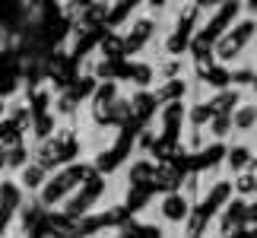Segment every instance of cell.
I'll return each instance as SVG.
<instances>
[{"mask_svg": "<svg viewBox=\"0 0 257 238\" xmlns=\"http://www.w3.org/2000/svg\"><path fill=\"white\" fill-rule=\"evenodd\" d=\"M86 178H89V165H86V159H83V162H76V165H64V168H57V172L48 175L45 187L38 191V203H42L45 210L64 206V203L73 197L76 187H83V184H86Z\"/></svg>", "mask_w": 257, "mask_h": 238, "instance_id": "1", "label": "cell"}, {"mask_svg": "<svg viewBox=\"0 0 257 238\" xmlns=\"http://www.w3.org/2000/svg\"><path fill=\"white\" fill-rule=\"evenodd\" d=\"M153 210H156L153 216H156V222H159V225H169V229L181 232L184 222H187V216L194 213V200L181 191V187H178V191H165V194L156 197Z\"/></svg>", "mask_w": 257, "mask_h": 238, "instance_id": "2", "label": "cell"}, {"mask_svg": "<svg viewBox=\"0 0 257 238\" xmlns=\"http://www.w3.org/2000/svg\"><path fill=\"white\" fill-rule=\"evenodd\" d=\"M254 153H257V143H248V140H232V143H225L222 159H219V175L232 181V178L251 172Z\"/></svg>", "mask_w": 257, "mask_h": 238, "instance_id": "3", "label": "cell"}, {"mask_svg": "<svg viewBox=\"0 0 257 238\" xmlns=\"http://www.w3.org/2000/svg\"><path fill=\"white\" fill-rule=\"evenodd\" d=\"M229 121H232V137H235V140L257 143V98L244 95L241 102L232 108Z\"/></svg>", "mask_w": 257, "mask_h": 238, "instance_id": "4", "label": "cell"}, {"mask_svg": "<svg viewBox=\"0 0 257 238\" xmlns=\"http://www.w3.org/2000/svg\"><path fill=\"white\" fill-rule=\"evenodd\" d=\"M203 134H206V143H232V140H235V137H232V121H229V114H213L210 124L203 127Z\"/></svg>", "mask_w": 257, "mask_h": 238, "instance_id": "5", "label": "cell"}, {"mask_svg": "<svg viewBox=\"0 0 257 238\" xmlns=\"http://www.w3.org/2000/svg\"><path fill=\"white\" fill-rule=\"evenodd\" d=\"M48 181V172L38 162H29L26 168H19V187H23L26 194H38Z\"/></svg>", "mask_w": 257, "mask_h": 238, "instance_id": "6", "label": "cell"}, {"mask_svg": "<svg viewBox=\"0 0 257 238\" xmlns=\"http://www.w3.org/2000/svg\"><path fill=\"white\" fill-rule=\"evenodd\" d=\"M229 184H232V197H235V200H244V203L257 200V175L254 172H244L238 178H232Z\"/></svg>", "mask_w": 257, "mask_h": 238, "instance_id": "7", "label": "cell"}, {"mask_svg": "<svg viewBox=\"0 0 257 238\" xmlns=\"http://www.w3.org/2000/svg\"><path fill=\"white\" fill-rule=\"evenodd\" d=\"M251 172L257 175V153H254V162H251Z\"/></svg>", "mask_w": 257, "mask_h": 238, "instance_id": "8", "label": "cell"}, {"mask_svg": "<svg viewBox=\"0 0 257 238\" xmlns=\"http://www.w3.org/2000/svg\"><path fill=\"white\" fill-rule=\"evenodd\" d=\"M203 238H216V235H213V232H210V235H203Z\"/></svg>", "mask_w": 257, "mask_h": 238, "instance_id": "9", "label": "cell"}]
</instances>
